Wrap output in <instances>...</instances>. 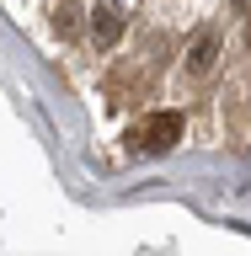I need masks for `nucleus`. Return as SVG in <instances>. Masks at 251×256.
Masks as SVG:
<instances>
[{
	"label": "nucleus",
	"instance_id": "obj_1",
	"mask_svg": "<svg viewBox=\"0 0 251 256\" xmlns=\"http://www.w3.org/2000/svg\"><path fill=\"white\" fill-rule=\"evenodd\" d=\"M182 134H187V118L176 107H166V112H150V118H139L128 128V150L134 155H166V150L182 144Z\"/></svg>",
	"mask_w": 251,
	"mask_h": 256
},
{
	"label": "nucleus",
	"instance_id": "obj_2",
	"mask_svg": "<svg viewBox=\"0 0 251 256\" xmlns=\"http://www.w3.org/2000/svg\"><path fill=\"white\" fill-rule=\"evenodd\" d=\"M214 64H219V27L203 22V27L187 38V75H208Z\"/></svg>",
	"mask_w": 251,
	"mask_h": 256
},
{
	"label": "nucleus",
	"instance_id": "obj_3",
	"mask_svg": "<svg viewBox=\"0 0 251 256\" xmlns=\"http://www.w3.org/2000/svg\"><path fill=\"white\" fill-rule=\"evenodd\" d=\"M118 38H123V6H96L91 11V43L112 48Z\"/></svg>",
	"mask_w": 251,
	"mask_h": 256
},
{
	"label": "nucleus",
	"instance_id": "obj_4",
	"mask_svg": "<svg viewBox=\"0 0 251 256\" xmlns=\"http://www.w3.org/2000/svg\"><path fill=\"white\" fill-rule=\"evenodd\" d=\"M235 6H240V11H251V0H235Z\"/></svg>",
	"mask_w": 251,
	"mask_h": 256
}]
</instances>
